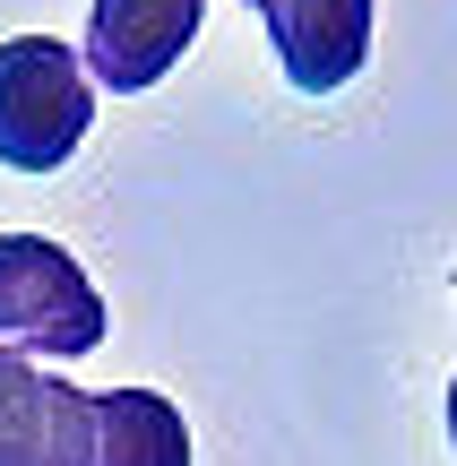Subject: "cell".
Wrapping results in <instances>:
<instances>
[{
    "label": "cell",
    "instance_id": "obj_1",
    "mask_svg": "<svg viewBox=\"0 0 457 466\" xmlns=\"http://www.w3.org/2000/svg\"><path fill=\"white\" fill-rule=\"evenodd\" d=\"M95 78L61 35H9L0 44V165L9 173H61L86 147Z\"/></svg>",
    "mask_w": 457,
    "mask_h": 466
},
{
    "label": "cell",
    "instance_id": "obj_2",
    "mask_svg": "<svg viewBox=\"0 0 457 466\" xmlns=\"http://www.w3.org/2000/svg\"><path fill=\"white\" fill-rule=\"evenodd\" d=\"M104 346V294L86 285V268L44 233H0V354H69Z\"/></svg>",
    "mask_w": 457,
    "mask_h": 466
},
{
    "label": "cell",
    "instance_id": "obj_3",
    "mask_svg": "<svg viewBox=\"0 0 457 466\" xmlns=\"http://www.w3.org/2000/svg\"><path fill=\"white\" fill-rule=\"evenodd\" d=\"M207 0H95L86 9V78L113 96H147L155 78H173L190 44H199Z\"/></svg>",
    "mask_w": 457,
    "mask_h": 466
},
{
    "label": "cell",
    "instance_id": "obj_4",
    "mask_svg": "<svg viewBox=\"0 0 457 466\" xmlns=\"http://www.w3.org/2000/svg\"><path fill=\"white\" fill-rule=\"evenodd\" d=\"M0 466H95V398L0 354Z\"/></svg>",
    "mask_w": 457,
    "mask_h": 466
},
{
    "label": "cell",
    "instance_id": "obj_5",
    "mask_svg": "<svg viewBox=\"0 0 457 466\" xmlns=\"http://www.w3.org/2000/svg\"><path fill=\"white\" fill-rule=\"evenodd\" d=\"M259 17L293 96H337L372 61V0H268Z\"/></svg>",
    "mask_w": 457,
    "mask_h": 466
},
{
    "label": "cell",
    "instance_id": "obj_6",
    "mask_svg": "<svg viewBox=\"0 0 457 466\" xmlns=\"http://www.w3.org/2000/svg\"><path fill=\"white\" fill-rule=\"evenodd\" d=\"M95 466H190V423L155 389H95Z\"/></svg>",
    "mask_w": 457,
    "mask_h": 466
},
{
    "label": "cell",
    "instance_id": "obj_7",
    "mask_svg": "<svg viewBox=\"0 0 457 466\" xmlns=\"http://www.w3.org/2000/svg\"><path fill=\"white\" fill-rule=\"evenodd\" d=\"M449 441H457V380H449Z\"/></svg>",
    "mask_w": 457,
    "mask_h": 466
},
{
    "label": "cell",
    "instance_id": "obj_8",
    "mask_svg": "<svg viewBox=\"0 0 457 466\" xmlns=\"http://www.w3.org/2000/svg\"><path fill=\"white\" fill-rule=\"evenodd\" d=\"M251 9H268V0H251Z\"/></svg>",
    "mask_w": 457,
    "mask_h": 466
}]
</instances>
